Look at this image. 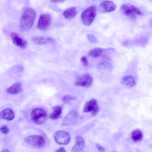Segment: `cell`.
Wrapping results in <instances>:
<instances>
[{"label": "cell", "mask_w": 152, "mask_h": 152, "mask_svg": "<svg viewBox=\"0 0 152 152\" xmlns=\"http://www.w3.org/2000/svg\"><path fill=\"white\" fill-rule=\"evenodd\" d=\"M92 82V78L88 73H85L79 76L76 80L75 85L83 87L90 86Z\"/></svg>", "instance_id": "obj_8"}, {"label": "cell", "mask_w": 152, "mask_h": 152, "mask_svg": "<svg viewBox=\"0 0 152 152\" xmlns=\"http://www.w3.org/2000/svg\"><path fill=\"white\" fill-rule=\"evenodd\" d=\"M120 10L124 14L132 19H136L137 15H140L142 14V12L137 7L130 4H122Z\"/></svg>", "instance_id": "obj_4"}, {"label": "cell", "mask_w": 152, "mask_h": 152, "mask_svg": "<svg viewBox=\"0 0 152 152\" xmlns=\"http://www.w3.org/2000/svg\"><path fill=\"white\" fill-rule=\"evenodd\" d=\"M99 66L101 68L104 69H108L110 68L111 64L107 61H104L100 62L99 64Z\"/></svg>", "instance_id": "obj_24"}, {"label": "cell", "mask_w": 152, "mask_h": 152, "mask_svg": "<svg viewBox=\"0 0 152 152\" xmlns=\"http://www.w3.org/2000/svg\"><path fill=\"white\" fill-rule=\"evenodd\" d=\"M36 16L34 10L32 8L26 9L22 15L20 22V28L22 31L30 29L33 26Z\"/></svg>", "instance_id": "obj_1"}, {"label": "cell", "mask_w": 152, "mask_h": 152, "mask_svg": "<svg viewBox=\"0 0 152 152\" xmlns=\"http://www.w3.org/2000/svg\"><path fill=\"white\" fill-rule=\"evenodd\" d=\"M62 108L59 106H56L53 108L52 113L50 115V118L53 120H56L61 118Z\"/></svg>", "instance_id": "obj_17"}, {"label": "cell", "mask_w": 152, "mask_h": 152, "mask_svg": "<svg viewBox=\"0 0 152 152\" xmlns=\"http://www.w3.org/2000/svg\"><path fill=\"white\" fill-rule=\"evenodd\" d=\"M116 7V5L113 2L105 1L100 3L99 7V10L101 13H107L113 11Z\"/></svg>", "instance_id": "obj_10"}, {"label": "cell", "mask_w": 152, "mask_h": 152, "mask_svg": "<svg viewBox=\"0 0 152 152\" xmlns=\"http://www.w3.org/2000/svg\"><path fill=\"white\" fill-rule=\"evenodd\" d=\"M75 144L72 148V152H78L82 150L84 145V141L83 137L80 135H77L75 138Z\"/></svg>", "instance_id": "obj_13"}, {"label": "cell", "mask_w": 152, "mask_h": 152, "mask_svg": "<svg viewBox=\"0 0 152 152\" xmlns=\"http://www.w3.org/2000/svg\"><path fill=\"white\" fill-rule=\"evenodd\" d=\"M13 43L15 46L21 48H25L27 45V42L17 33L13 32L10 34Z\"/></svg>", "instance_id": "obj_11"}, {"label": "cell", "mask_w": 152, "mask_h": 152, "mask_svg": "<svg viewBox=\"0 0 152 152\" xmlns=\"http://www.w3.org/2000/svg\"><path fill=\"white\" fill-rule=\"evenodd\" d=\"M75 97L67 95L64 96L62 99V101L65 103L68 104L72 100H75L76 99Z\"/></svg>", "instance_id": "obj_23"}, {"label": "cell", "mask_w": 152, "mask_h": 152, "mask_svg": "<svg viewBox=\"0 0 152 152\" xmlns=\"http://www.w3.org/2000/svg\"><path fill=\"white\" fill-rule=\"evenodd\" d=\"M79 115L77 111L75 110H71L68 113L64 119L66 124L72 123L77 120Z\"/></svg>", "instance_id": "obj_14"}, {"label": "cell", "mask_w": 152, "mask_h": 152, "mask_svg": "<svg viewBox=\"0 0 152 152\" xmlns=\"http://www.w3.org/2000/svg\"><path fill=\"white\" fill-rule=\"evenodd\" d=\"M0 116L3 119L7 121H11L14 118V114L11 109L7 108L0 112Z\"/></svg>", "instance_id": "obj_16"}, {"label": "cell", "mask_w": 152, "mask_h": 152, "mask_svg": "<svg viewBox=\"0 0 152 152\" xmlns=\"http://www.w3.org/2000/svg\"><path fill=\"white\" fill-rule=\"evenodd\" d=\"M131 137L132 140L134 142H139L142 139L143 134L140 130L139 129H136L132 132Z\"/></svg>", "instance_id": "obj_21"}, {"label": "cell", "mask_w": 152, "mask_h": 152, "mask_svg": "<svg viewBox=\"0 0 152 152\" xmlns=\"http://www.w3.org/2000/svg\"><path fill=\"white\" fill-rule=\"evenodd\" d=\"M99 110L97 101L92 99L87 102L85 104L83 110L85 112H91L93 115H95Z\"/></svg>", "instance_id": "obj_9"}, {"label": "cell", "mask_w": 152, "mask_h": 152, "mask_svg": "<svg viewBox=\"0 0 152 152\" xmlns=\"http://www.w3.org/2000/svg\"><path fill=\"white\" fill-rule=\"evenodd\" d=\"M81 61L83 64L85 66H87L88 64V62L87 59L85 56H82L80 59Z\"/></svg>", "instance_id": "obj_26"}, {"label": "cell", "mask_w": 152, "mask_h": 152, "mask_svg": "<svg viewBox=\"0 0 152 152\" xmlns=\"http://www.w3.org/2000/svg\"><path fill=\"white\" fill-rule=\"evenodd\" d=\"M52 23L51 16L48 14L41 15L39 18L37 28L41 30H45L50 26Z\"/></svg>", "instance_id": "obj_7"}, {"label": "cell", "mask_w": 152, "mask_h": 152, "mask_svg": "<svg viewBox=\"0 0 152 152\" xmlns=\"http://www.w3.org/2000/svg\"><path fill=\"white\" fill-rule=\"evenodd\" d=\"M33 42L38 45H44L46 44H52L55 42V40L50 37H35L32 39Z\"/></svg>", "instance_id": "obj_12"}, {"label": "cell", "mask_w": 152, "mask_h": 152, "mask_svg": "<svg viewBox=\"0 0 152 152\" xmlns=\"http://www.w3.org/2000/svg\"><path fill=\"white\" fill-rule=\"evenodd\" d=\"M86 37L89 41L91 43H96L98 41V39L96 36L92 34H87L86 35Z\"/></svg>", "instance_id": "obj_22"}, {"label": "cell", "mask_w": 152, "mask_h": 152, "mask_svg": "<svg viewBox=\"0 0 152 152\" xmlns=\"http://www.w3.org/2000/svg\"><path fill=\"white\" fill-rule=\"evenodd\" d=\"M1 132L3 134H7L9 132L8 127L6 125H3L0 128Z\"/></svg>", "instance_id": "obj_25"}, {"label": "cell", "mask_w": 152, "mask_h": 152, "mask_svg": "<svg viewBox=\"0 0 152 152\" xmlns=\"http://www.w3.org/2000/svg\"><path fill=\"white\" fill-rule=\"evenodd\" d=\"M63 15L66 18L72 19L74 18L77 14V11L76 7H70L64 11Z\"/></svg>", "instance_id": "obj_18"}, {"label": "cell", "mask_w": 152, "mask_h": 152, "mask_svg": "<svg viewBox=\"0 0 152 152\" xmlns=\"http://www.w3.org/2000/svg\"><path fill=\"white\" fill-rule=\"evenodd\" d=\"M95 145L97 149L100 152H104L105 151L104 148L99 143H96Z\"/></svg>", "instance_id": "obj_27"}, {"label": "cell", "mask_w": 152, "mask_h": 152, "mask_svg": "<svg viewBox=\"0 0 152 152\" xmlns=\"http://www.w3.org/2000/svg\"><path fill=\"white\" fill-rule=\"evenodd\" d=\"M103 51V49L96 48H93L89 51L88 55L92 58H96L100 56Z\"/></svg>", "instance_id": "obj_20"}, {"label": "cell", "mask_w": 152, "mask_h": 152, "mask_svg": "<svg viewBox=\"0 0 152 152\" xmlns=\"http://www.w3.org/2000/svg\"><path fill=\"white\" fill-rule=\"evenodd\" d=\"M64 1V0H51V2L55 3H59L63 2Z\"/></svg>", "instance_id": "obj_29"}, {"label": "cell", "mask_w": 152, "mask_h": 152, "mask_svg": "<svg viewBox=\"0 0 152 152\" xmlns=\"http://www.w3.org/2000/svg\"><path fill=\"white\" fill-rule=\"evenodd\" d=\"M24 141L28 145L38 148H43L45 144L44 138L39 135H33L26 137Z\"/></svg>", "instance_id": "obj_5"}, {"label": "cell", "mask_w": 152, "mask_h": 152, "mask_svg": "<svg viewBox=\"0 0 152 152\" xmlns=\"http://www.w3.org/2000/svg\"></svg>", "instance_id": "obj_31"}, {"label": "cell", "mask_w": 152, "mask_h": 152, "mask_svg": "<svg viewBox=\"0 0 152 152\" xmlns=\"http://www.w3.org/2000/svg\"><path fill=\"white\" fill-rule=\"evenodd\" d=\"M97 8L94 5H91L81 13V19L83 24L89 26L92 23L96 14Z\"/></svg>", "instance_id": "obj_2"}, {"label": "cell", "mask_w": 152, "mask_h": 152, "mask_svg": "<svg viewBox=\"0 0 152 152\" xmlns=\"http://www.w3.org/2000/svg\"><path fill=\"white\" fill-rule=\"evenodd\" d=\"M121 83L123 85L129 87H133L135 84V82L133 77L130 75L123 77L121 80Z\"/></svg>", "instance_id": "obj_19"}, {"label": "cell", "mask_w": 152, "mask_h": 152, "mask_svg": "<svg viewBox=\"0 0 152 152\" xmlns=\"http://www.w3.org/2000/svg\"><path fill=\"white\" fill-rule=\"evenodd\" d=\"M1 152H10V151L8 149H4L2 150Z\"/></svg>", "instance_id": "obj_30"}, {"label": "cell", "mask_w": 152, "mask_h": 152, "mask_svg": "<svg viewBox=\"0 0 152 152\" xmlns=\"http://www.w3.org/2000/svg\"><path fill=\"white\" fill-rule=\"evenodd\" d=\"M23 89L20 83L17 82L6 89L7 92L11 94H17L22 92Z\"/></svg>", "instance_id": "obj_15"}, {"label": "cell", "mask_w": 152, "mask_h": 152, "mask_svg": "<svg viewBox=\"0 0 152 152\" xmlns=\"http://www.w3.org/2000/svg\"><path fill=\"white\" fill-rule=\"evenodd\" d=\"M47 114L45 111L41 108L34 109L31 113V118L32 122L37 125L44 123L47 118Z\"/></svg>", "instance_id": "obj_3"}, {"label": "cell", "mask_w": 152, "mask_h": 152, "mask_svg": "<svg viewBox=\"0 0 152 152\" xmlns=\"http://www.w3.org/2000/svg\"><path fill=\"white\" fill-rule=\"evenodd\" d=\"M56 152H66L65 149L63 147H61L57 149Z\"/></svg>", "instance_id": "obj_28"}, {"label": "cell", "mask_w": 152, "mask_h": 152, "mask_svg": "<svg viewBox=\"0 0 152 152\" xmlns=\"http://www.w3.org/2000/svg\"><path fill=\"white\" fill-rule=\"evenodd\" d=\"M53 137L55 141L60 145H66L68 144L71 140V136L67 132L62 130L55 132Z\"/></svg>", "instance_id": "obj_6"}]
</instances>
